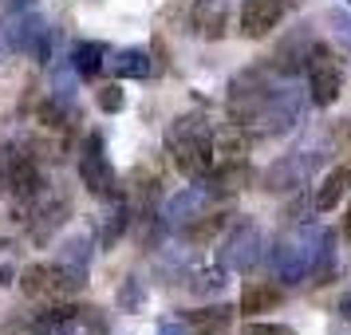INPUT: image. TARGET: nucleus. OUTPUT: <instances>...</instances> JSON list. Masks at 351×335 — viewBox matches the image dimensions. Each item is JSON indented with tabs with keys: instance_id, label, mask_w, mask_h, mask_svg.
<instances>
[{
	"instance_id": "1",
	"label": "nucleus",
	"mask_w": 351,
	"mask_h": 335,
	"mask_svg": "<svg viewBox=\"0 0 351 335\" xmlns=\"http://www.w3.org/2000/svg\"><path fill=\"white\" fill-rule=\"evenodd\" d=\"M166 146L174 154V166L182 177L202 182L213 170V127L206 114H178L170 130H166Z\"/></svg>"
},
{
	"instance_id": "2",
	"label": "nucleus",
	"mask_w": 351,
	"mask_h": 335,
	"mask_svg": "<svg viewBox=\"0 0 351 335\" xmlns=\"http://www.w3.org/2000/svg\"><path fill=\"white\" fill-rule=\"evenodd\" d=\"M4 190L12 193V201H16V221H24L28 206L48 190L44 186V170L36 162V142L16 138V142L4 146Z\"/></svg>"
},
{
	"instance_id": "3",
	"label": "nucleus",
	"mask_w": 351,
	"mask_h": 335,
	"mask_svg": "<svg viewBox=\"0 0 351 335\" xmlns=\"http://www.w3.org/2000/svg\"><path fill=\"white\" fill-rule=\"evenodd\" d=\"M272 91H276V71L272 67H245L241 75H233L229 91H225V111H229V123H241V127L253 130V123L265 114Z\"/></svg>"
},
{
	"instance_id": "4",
	"label": "nucleus",
	"mask_w": 351,
	"mask_h": 335,
	"mask_svg": "<svg viewBox=\"0 0 351 335\" xmlns=\"http://www.w3.org/2000/svg\"><path fill=\"white\" fill-rule=\"evenodd\" d=\"M319 237H324V229L316 225H296L292 233L280 237L276 245V256H272V269H276V280L280 284H300L312 276V264H316V253H319Z\"/></svg>"
},
{
	"instance_id": "5",
	"label": "nucleus",
	"mask_w": 351,
	"mask_h": 335,
	"mask_svg": "<svg viewBox=\"0 0 351 335\" xmlns=\"http://www.w3.org/2000/svg\"><path fill=\"white\" fill-rule=\"evenodd\" d=\"M304 75H308V91L316 107H332L335 99L343 95V79H348V67L343 55L335 48H328L324 40H312L308 60H304Z\"/></svg>"
},
{
	"instance_id": "6",
	"label": "nucleus",
	"mask_w": 351,
	"mask_h": 335,
	"mask_svg": "<svg viewBox=\"0 0 351 335\" xmlns=\"http://www.w3.org/2000/svg\"><path fill=\"white\" fill-rule=\"evenodd\" d=\"M80 177H83V186L95 193V197H103V201L127 197V190H123V182L114 174V166H111V158H107L99 134H87L83 146H80Z\"/></svg>"
},
{
	"instance_id": "7",
	"label": "nucleus",
	"mask_w": 351,
	"mask_h": 335,
	"mask_svg": "<svg viewBox=\"0 0 351 335\" xmlns=\"http://www.w3.org/2000/svg\"><path fill=\"white\" fill-rule=\"evenodd\" d=\"M256 260H261V229L249 217H233L225 237L217 240V264L225 272H253Z\"/></svg>"
},
{
	"instance_id": "8",
	"label": "nucleus",
	"mask_w": 351,
	"mask_h": 335,
	"mask_svg": "<svg viewBox=\"0 0 351 335\" xmlns=\"http://www.w3.org/2000/svg\"><path fill=\"white\" fill-rule=\"evenodd\" d=\"M170 16H182L186 32L202 40H221L229 28V0H174Z\"/></svg>"
},
{
	"instance_id": "9",
	"label": "nucleus",
	"mask_w": 351,
	"mask_h": 335,
	"mask_svg": "<svg viewBox=\"0 0 351 335\" xmlns=\"http://www.w3.org/2000/svg\"><path fill=\"white\" fill-rule=\"evenodd\" d=\"M304 114V95L300 87L288 79V83H276V91H272L269 107H265V114L253 123L256 134H285V130H292L296 123H300Z\"/></svg>"
},
{
	"instance_id": "10",
	"label": "nucleus",
	"mask_w": 351,
	"mask_h": 335,
	"mask_svg": "<svg viewBox=\"0 0 351 335\" xmlns=\"http://www.w3.org/2000/svg\"><path fill=\"white\" fill-rule=\"evenodd\" d=\"M67 217H71V201H67L64 193L44 190V193L32 201V206H28V213H24V225H28V237H32L36 245H48V240L67 225Z\"/></svg>"
},
{
	"instance_id": "11",
	"label": "nucleus",
	"mask_w": 351,
	"mask_h": 335,
	"mask_svg": "<svg viewBox=\"0 0 351 335\" xmlns=\"http://www.w3.org/2000/svg\"><path fill=\"white\" fill-rule=\"evenodd\" d=\"M253 166H249V158H221L213 162V170H209L197 186L209 193V197H237L241 190H249L253 186Z\"/></svg>"
},
{
	"instance_id": "12",
	"label": "nucleus",
	"mask_w": 351,
	"mask_h": 335,
	"mask_svg": "<svg viewBox=\"0 0 351 335\" xmlns=\"http://www.w3.org/2000/svg\"><path fill=\"white\" fill-rule=\"evenodd\" d=\"M20 292L28 300H64V296H75V288L67 284V276L60 272V264H28L20 272Z\"/></svg>"
},
{
	"instance_id": "13",
	"label": "nucleus",
	"mask_w": 351,
	"mask_h": 335,
	"mask_svg": "<svg viewBox=\"0 0 351 335\" xmlns=\"http://www.w3.org/2000/svg\"><path fill=\"white\" fill-rule=\"evenodd\" d=\"M44 32L48 28H44V20L36 16L32 8H20V12L4 8V16H0V48L4 51H32Z\"/></svg>"
},
{
	"instance_id": "14",
	"label": "nucleus",
	"mask_w": 351,
	"mask_h": 335,
	"mask_svg": "<svg viewBox=\"0 0 351 335\" xmlns=\"http://www.w3.org/2000/svg\"><path fill=\"white\" fill-rule=\"evenodd\" d=\"M285 0H245L241 4V36L245 40H261L269 36L280 20H285Z\"/></svg>"
},
{
	"instance_id": "15",
	"label": "nucleus",
	"mask_w": 351,
	"mask_h": 335,
	"mask_svg": "<svg viewBox=\"0 0 351 335\" xmlns=\"http://www.w3.org/2000/svg\"><path fill=\"white\" fill-rule=\"evenodd\" d=\"M308 177V158L304 154H288V158H276L261 174V190L265 193H296Z\"/></svg>"
},
{
	"instance_id": "16",
	"label": "nucleus",
	"mask_w": 351,
	"mask_h": 335,
	"mask_svg": "<svg viewBox=\"0 0 351 335\" xmlns=\"http://www.w3.org/2000/svg\"><path fill=\"white\" fill-rule=\"evenodd\" d=\"M312 40H316V36H312V28H308V24H300V28L288 36L280 48L272 51L269 67L276 71V75H280V79H292L296 71H304V60H308V48H312Z\"/></svg>"
},
{
	"instance_id": "17",
	"label": "nucleus",
	"mask_w": 351,
	"mask_h": 335,
	"mask_svg": "<svg viewBox=\"0 0 351 335\" xmlns=\"http://www.w3.org/2000/svg\"><path fill=\"white\" fill-rule=\"evenodd\" d=\"M206 206H209V193L202 190V186H190V190L174 193V197L166 201L162 225H166V229H186V225H193L202 213H206Z\"/></svg>"
},
{
	"instance_id": "18",
	"label": "nucleus",
	"mask_w": 351,
	"mask_h": 335,
	"mask_svg": "<svg viewBox=\"0 0 351 335\" xmlns=\"http://www.w3.org/2000/svg\"><path fill=\"white\" fill-rule=\"evenodd\" d=\"M91 253H95V249H91V240L87 237H71L64 249H60V260H56V264H60V272L67 276V284L75 288V292L87 288V276H91Z\"/></svg>"
},
{
	"instance_id": "19",
	"label": "nucleus",
	"mask_w": 351,
	"mask_h": 335,
	"mask_svg": "<svg viewBox=\"0 0 351 335\" xmlns=\"http://www.w3.org/2000/svg\"><path fill=\"white\" fill-rule=\"evenodd\" d=\"M280 300H285V292L276 284H269V280H249L245 284V292H241V316L256 319L261 312H272V308H280Z\"/></svg>"
},
{
	"instance_id": "20",
	"label": "nucleus",
	"mask_w": 351,
	"mask_h": 335,
	"mask_svg": "<svg viewBox=\"0 0 351 335\" xmlns=\"http://www.w3.org/2000/svg\"><path fill=\"white\" fill-rule=\"evenodd\" d=\"M103 67H107L111 75H119V79H150V75H154V60H150V51H143V48L114 51Z\"/></svg>"
},
{
	"instance_id": "21",
	"label": "nucleus",
	"mask_w": 351,
	"mask_h": 335,
	"mask_svg": "<svg viewBox=\"0 0 351 335\" xmlns=\"http://www.w3.org/2000/svg\"><path fill=\"white\" fill-rule=\"evenodd\" d=\"M351 190V162H343V166H335L332 174L319 182L316 197H312V206H316V213H332L339 201H343V193Z\"/></svg>"
},
{
	"instance_id": "22",
	"label": "nucleus",
	"mask_w": 351,
	"mask_h": 335,
	"mask_svg": "<svg viewBox=\"0 0 351 335\" xmlns=\"http://www.w3.org/2000/svg\"><path fill=\"white\" fill-rule=\"evenodd\" d=\"M36 123H44L51 130H67L75 127V99H64V95H44L36 103Z\"/></svg>"
},
{
	"instance_id": "23",
	"label": "nucleus",
	"mask_w": 351,
	"mask_h": 335,
	"mask_svg": "<svg viewBox=\"0 0 351 335\" xmlns=\"http://www.w3.org/2000/svg\"><path fill=\"white\" fill-rule=\"evenodd\" d=\"M237 316V308H229V303H213V308H197L186 316V323L193 327V335H225L229 332V323Z\"/></svg>"
},
{
	"instance_id": "24",
	"label": "nucleus",
	"mask_w": 351,
	"mask_h": 335,
	"mask_svg": "<svg viewBox=\"0 0 351 335\" xmlns=\"http://www.w3.org/2000/svg\"><path fill=\"white\" fill-rule=\"evenodd\" d=\"M123 233H130V206H127V197H119V201H114V209L103 217V229H99V249H103V253H107V249H114Z\"/></svg>"
},
{
	"instance_id": "25",
	"label": "nucleus",
	"mask_w": 351,
	"mask_h": 335,
	"mask_svg": "<svg viewBox=\"0 0 351 335\" xmlns=\"http://www.w3.org/2000/svg\"><path fill=\"white\" fill-rule=\"evenodd\" d=\"M103 55H107V48H103V44H95V40H83V44H75V48H71V67H75V75H80V79H95L99 67L107 64Z\"/></svg>"
},
{
	"instance_id": "26",
	"label": "nucleus",
	"mask_w": 351,
	"mask_h": 335,
	"mask_svg": "<svg viewBox=\"0 0 351 335\" xmlns=\"http://www.w3.org/2000/svg\"><path fill=\"white\" fill-rule=\"evenodd\" d=\"M312 276H316V284H332L335 280V233H328V229L319 237V253H316V264H312Z\"/></svg>"
},
{
	"instance_id": "27",
	"label": "nucleus",
	"mask_w": 351,
	"mask_h": 335,
	"mask_svg": "<svg viewBox=\"0 0 351 335\" xmlns=\"http://www.w3.org/2000/svg\"><path fill=\"white\" fill-rule=\"evenodd\" d=\"M225 284H229V280H225L221 264H213V269H197L190 276V292H193V296H221Z\"/></svg>"
},
{
	"instance_id": "28",
	"label": "nucleus",
	"mask_w": 351,
	"mask_h": 335,
	"mask_svg": "<svg viewBox=\"0 0 351 335\" xmlns=\"http://www.w3.org/2000/svg\"><path fill=\"white\" fill-rule=\"evenodd\" d=\"M114 300H119V308H123V312H138V308L146 303V288H143V280H134V276H127Z\"/></svg>"
},
{
	"instance_id": "29",
	"label": "nucleus",
	"mask_w": 351,
	"mask_h": 335,
	"mask_svg": "<svg viewBox=\"0 0 351 335\" xmlns=\"http://www.w3.org/2000/svg\"><path fill=\"white\" fill-rule=\"evenodd\" d=\"M197 221H202V217H197ZM217 229H225V217H221V213H209L202 225H186V237L197 245V240H209L213 233H217Z\"/></svg>"
},
{
	"instance_id": "30",
	"label": "nucleus",
	"mask_w": 351,
	"mask_h": 335,
	"mask_svg": "<svg viewBox=\"0 0 351 335\" xmlns=\"http://www.w3.org/2000/svg\"><path fill=\"white\" fill-rule=\"evenodd\" d=\"M99 111H107V114H119L123 111V103H127V99H123V87H114V83H107V87H99Z\"/></svg>"
},
{
	"instance_id": "31",
	"label": "nucleus",
	"mask_w": 351,
	"mask_h": 335,
	"mask_svg": "<svg viewBox=\"0 0 351 335\" xmlns=\"http://www.w3.org/2000/svg\"><path fill=\"white\" fill-rule=\"evenodd\" d=\"M241 335H296V332H292V327H285V323H261V319H253V323H249Z\"/></svg>"
},
{
	"instance_id": "32",
	"label": "nucleus",
	"mask_w": 351,
	"mask_h": 335,
	"mask_svg": "<svg viewBox=\"0 0 351 335\" xmlns=\"http://www.w3.org/2000/svg\"><path fill=\"white\" fill-rule=\"evenodd\" d=\"M332 24L339 28V36H343V40L351 44V24H348V16H343V12H332Z\"/></svg>"
},
{
	"instance_id": "33",
	"label": "nucleus",
	"mask_w": 351,
	"mask_h": 335,
	"mask_svg": "<svg viewBox=\"0 0 351 335\" xmlns=\"http://www.w3.org/2000/svg\"><path fill=\"white\" fill-rule=\"evenodd\" d=\"M36 0H4V8H8V12H20V8H32Z\"/></svg>"
},
{
	"instance_id": "34",
	"label": "nucleus",
	"mask_w": 351,
	"mask_h": 335,
	"mask_svg": "<svg viewBox=\"0 0 351 335\" xmlns=\"http://www.w3.org/2000/svg\"><path fill=\"white\" fill-rule=\"evenodd\" d=\"M339 316H343V319H351V288L343 292V300H339Z\"/></svg>"
},
{
	"instance_id": "35",
	"label": "nucleus",
	"mask_w": 351,
	"mask_h": 335,
	"mask_svg": "<svg viewBox=\"0 0 351 335\" xmlns=\"http://www.w3.org/2000/svg\"><path fill=\"white\" fill-rule=\"evenodd\" d=\"M158 335H190V332H186V327H182V323H166V327H162Z\"/></svg>"
},
{
	"instance_id": "36",
	"label": "nucleus",
	"mask_w": 351,
	"mask_h": 335,
	"mask_svg": "<svg viewBox=\"0 0 351 335\" xmlns=\"http://www.w3.org/2000/svg\"><path fill=\"white\" fill-rule=\"evenodd\" d=\"M343 237L351 240V206H348V217H343Z\"/></svg>"
},
{
	"instance_id": "37",
	"label": "nucleus",
	"mask_w": 351,
	"mask_h": 335,
	"mask_svg": "<svg viewBox=\"0 0 351 335\" xmlns=\"http://www.w3.org/2000/svg\"><path fill=\"white\" fill-rule=\"evenodd\" d=\"M51 335H80V332H75V327L67 323V327H56V332H51Z\"/></svg>"
},
{
	"instance_id": "38",
	"label": "nucleus",
	"mask_w": 351,
	"mask_h": 335,
	"mask_svg": "<svg viewBox=\"0 0 351 335\" xmlns=\"http://www.w3.org/2000/svg\"><path fill=\"white\" fill-rule=\"evenodd\" d=\"M0 190H4V150H0Z\"/></svg>"
},
{
	"instance_id": "39",
	"label": "nucleus",
	"mask_w": 351,
	"mask_h": 335,
	"mask_svg": "<svg viewBox=\"0 0 351 335\" xmlns=\"http://www.w3.org/2000/svg\"><path fill=\"white\" fill-rule=\"evenodd\" d=\"M285 4H292V8H296V4H304V0H285Z\"/></svg>"
}]
</instances>
